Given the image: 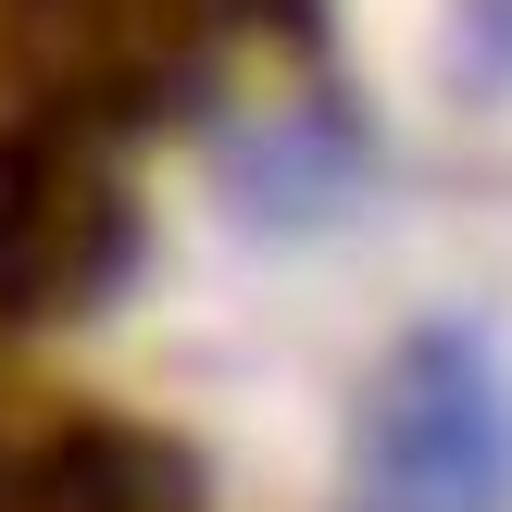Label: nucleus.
<instances>
[{
    "instance_id": "1",
    "label": "nucleus",
    "mask_w": 512,
    "mask_h": 512,
    "mask_svg": "<svg viewBox=\"0 0 512 512\" xmlns=\"http://www.w3.org/2000/svg\"><path fill=\"white\" fill-rule=\"evenodd\" d=\"M375 500L388 512H512V375L475 325H413L375 375Z\"/></svg>"
},
{
    "instance_id": "2",
    "label": "nucleus",
    "mask_w": 512,
    "mask_h": 512,
    "mask_svg": "<svg viewBox=\"0 0 512 512\" xmlns=\"http://www.w3.org/2000/svg\"><path fill=\"white\" fill-rule=\"evenodd\" d=\"M363 512H388V500H363Z\"/></svg>"
}]
</instances>
